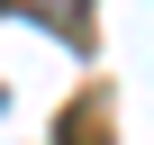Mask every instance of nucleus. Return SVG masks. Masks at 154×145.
I'll use <instances>...</instances> for the list:
<instances>
[{
  "label": "nucleus",
  "mask_w": 154,
  "mask_h": 145,
  "mask_svg": "<svg viewBox=\"0 0 154 145\" xmlns=\"http://www.w3.org/2000/svg\"><path fill=\"white\" fill-rule=\"evenodd\" d=\"M9 9H36V18H54L63 36H91V0H0V18Z\"/></svg>",
  "instance_id": "nucleus-1"
}]
</instances>
